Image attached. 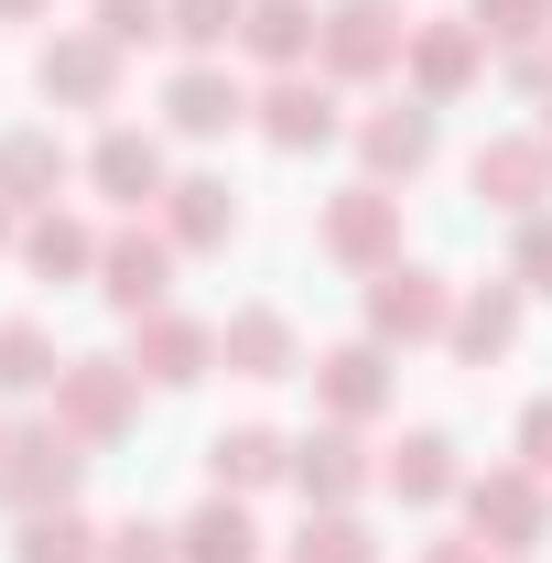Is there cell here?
<instances>
[{
  "label": "cell",
  "mask_w": 552,
  "mask_h": 563,
  "mask_svg": "<svg viewBox=\"0 0 552 563\" xmlns=\"http://www.w3.org/2000/svg\"><path fill=\"white\" fill-rule=\"evenodd\" d=\"M141 412V368L131 357H66V379H55V422H66L76 444H120Z\"/></svg>",
  "instance_id": "cell-1"
},
{
  "label": "cell",
  "mask_w": 552,
  "mask_h": 563,
  "mask_svg": "<svg viewBox=\"0 0 552 563\" xmlns=\"http://www.w3.org/2000/svg\"><path fill=\"white\" fill-rule=\"evenodd\" d=\"M314 250L346 261V272H390V261H401V196H390V185H346V196H325Z\"/></svg>",
  "instance_id": "cell-2"
},
{
  "label": "cell",
  "mask_w": 552,
  "mask_h": 563,
  "mask_svg": "<svg viewBox=\"0 0 552 563\" xmlns=\"http://www.w3.org/2000/svg\"><path fill=\"white\" fill-rule=\"evenodd\" d=\"M76 466H87V455H76L66 422L11 433V444H0V509H22V520H33V509H66V498H76Z\"/></svg>",
  "instance_id": "cell-3"
},
{
  "label": "cell",
  "mask_w": 552,
  "mask_h": 563,
  "mask_svg": "<svg viewBox=\"0 0 552 563\" xmlns=\"http://www.w3.org/2000/svg\"><path fill=\"white\" fill-rule=\"evenodd\" d=\"M466 520H477V542H498V553H531L552 531V488L531 466H487V477H466Z\"/></svg>",
  "instance_id": "cell-4"
},
{
  "label": "cell",
  "mask_w": 552,
  "mask_h": 563,
  "mask_svg": "<svg viewBox=\"0 0 552 563\" xmlns=\"http://www.w3.org/2000/svg\"><path fill=\"white\" fill-rule=\"evenodd\" d=\"M444 325H455V292H444V272L390 261V272L368 282V336H379V347H412V336H444Z\"/></svg>",
  "instance_id": "cell-5"
},
{
  "label": "cell",
  "mask_w": 552,
  "mask_h": 563,
  "mask_svg": "<svg viewBox=\"0 0 552 563\" xmlns=\"http://www.w3.org/2000/svg\"><path fill=\"white\" fill-rule=\"evenodd\" d=\"M401 44H412V22H390V0H336L314 66H325V76H390V66H401Z\"/></svg>",
  "instance_id": "cell-6"
},
{
  "label": "cell",
  "mask_w": 552,
  "mask_h": 563,
  "mask_svg": "<svg viewBox=\"0 0 552 563\" xmlns=\"http://www.w3.org/2000/svg\"><path fill=\"white\" fill-rule=\"evenodd\" d=\"M250 109H261V98H250L239 76L217 66V55H185V66L163 76V120H174L185 141H217V131H239Z\"/></svg>",
  "instance_id": "cell-7"
},
{
  "label": "cell",
  "mask_w": 552,
  "mask_h": 563,
  "mask_svg": "<svg viewBox=\"0 0 552 563\" xmlns=\"http://www.w3.org/2000/svg\"><path fill=\"white\" fill-rule=\"evenodd\" d=\"M346 120H336V76H272V87H261V141H272V152H325V141H336Z\"/></svg>",
  "instance_id": "cell-8"
},
{
  "label": "cell",
  "mask_w": 552,
  "mask_h": 563,
  "mask_svg": "<svg viewBox=\"0 0 552 563\" xmlns=\"http://www.w3.org/2000/svg\"><path fill=\"white\" fill-rule=\"evenodd\" d=\"M477 196L487 207H509V217H542L552 207V141L542 131H509V141H477Z\"/></svg>",
  "instance_id": "cell-9"
},
{
  "label": "cell",
  "mask_w": 552,
  "mask_h": 563,
  "mask_svg": "<svg viewBox=\"0 0 552 563\" xmlns=\"http://www.w3.org/2000/svg\"><path fill=\"white\" fill-rule=\"evenodd\" d=\"M33 76H44L55 109H109V98H120V44H109V33H55V44L33 55Z\"/></svg>",
  "instance_id": "cell-10"
},
{
  "label": "cell",
  "mask_w": 552,
  "mask_h": 563,
  "mask_svg": "<svg viewBox=\"0 0 552 563\" xmlns=\"http://www.w3.org/2000/svg\"><path fill=\"white\" fill-rule=\"evenodd\" d=\"M207 357H217V325H196V314H174V303H152V314H131V368H141V379L185 390V379H207Z\"/></svg>",
  "instance_id": "cell-11"
},
{
  "label": "cell",
  "mask_w": 552,
  "mask_h": 563,
  "mask_svg": "<svg viewBox=\"0 0 552 563\" xmlns=\"http://www.w3.org/2000/svg\"><path fill=\"white\" fill-rule=\"evenodd\" d=\"M87 185H98L109 207H163V185H174V174H163V141L131 131V120H109L98 152H87Z\"/></svg>",
  "instance_id": "cell-12"
},
{
  "label": "cell",
  "mask_w": 552,
  "mask_h": 563,
  "mask_svg": "<svg viewBox=\"0 0 552 563\" xmlns=\"http://www.w3.org/2000/svg\"><path fill=\"white\" fill-rule=\"evenodd\" d=\"M98 292H109L120 314H152V303L174 292V239H141V228H109V250H98Z\"/></svg>",
  "instance_id": "cell-13"
},
{
  "label": "cell",
  "mask_w": 552,
  "mask_h": 563,
  "mask_svg": "<svg viewBox=\"0 0 552 563\" xmlns=\"http://www.w3.org/2000/svg\"><path fill=\"white\" fill-rule=\"evenodd\" d=\"M163 239H174V250H228V239H239V196H228L217 174H174V185H163Z\"/></svg>",
  "instance_id": "cell-14"
},
{
  "label": "cell",
  "mask_w": 552,
  "mask_h": 563,
  "mask_svg": "<svg viewBox=\"0 0 552 563\" xmlns=\"http://www.w3.org/2000/svg\"><path fill=\"white\" fill-rule=\"evenodd\" d=\"M357 152H368V185H390V174L412 185L422 163H433V109H412V98L401 109H368L357 120Z\"/></svg>",
  "instance_id": "cell-15"
},
{
  "label": "cell",
  "mask_w": 552,
  "mask_h": 563,
  "mask_svg": "<svg viewBox=\"0 0 552 563\" xmlns=\"http://www.w3.org/2000/svg\"><path fill=\"white\" fill-rule=\"evenodd\" d=\"M239 44H250V55H261L272 76H292L303 55H314V44H325V11H314V0H250Z\"/></svg>",
  "instance_id": "cell-16"
},
{
  "label": "cell",
  "mask_w": 552,
  "mask_h": 563,
  "mask_svg": "<svg viewBox=\"0 0 552 563\" xmlns=\"http://www.w3.org/2000/svg\"><path fill=\"white\" fill-rule=\"evenodd\" d=\"M207 477L228 498H250V488H272V477H292V444H281L272 422H228V433L207 444Z\"/></svg>",
  "instance_id": "cell-17"
},
{
  "label": "cell",
  "mask_w": 552,
  "mask_h": 563,
  "mask_svg": "<svg viewBox=\"0 0 552 563\" xmlns=\"http://www.w3.org/2000/svg\"><path fill=\"white\" fill-rule=\"evenodd\" d=\"M11 250H22V272H33V282H76V272H98V250H109V239H98L87 217L44 207L33 228H22V239H11Z\"/></svg>",
  "instance_id": "cell-18"
},
{
  "label": "cell",
  "mask_w": 552,
  "mask_h": 563,
  "mask_svg": "<svg viewBox=\"0 0 552 563\" xmlns=\"http://www.w3.org/2000/svg\"><path fill=\"white\" fill-rule=\"evenodd\" d=\"M314 390H325V412H336V422H368L379 401H390V357H379V336L314 357Z\"/></svg>",
  "instance_id": "cell-19"
},
{
  "label": "cell",
  "mask_w": 552,
  "mask_h": 563,
  "mask_svg": "<svg viewBox=\"0 0 552 563\" xmlns=\"http://www.w3.org/2000/svg\"><path fill=\"white\" fill-rule=\"evenodd\" d=\"M444 336H455V357H509L520 347V282H477V292H466V303H455V325H444Z\"/></svg>",
  "instance_id": "cell-20"
},
{
  "label": "cell",
  "mask_w": 552,
  "mask_h": 563,
  "mask_svg": "<svg viewBox=\"0 0 552 563\" xmlns=\"http://www.w3.org/2000/svg\"><path fill=\"white\" fill-rule=\"evenodd\" d=\"M292 488L314 498V509H346V498L368 488V466H357V433H303V444H292Z\"/></svg>",
  "instance_id": "cell-21"
},
{
  "label": "cell",
  "mask_w": 552,
  "mask_h": 563,
  "mask_svg": "<svg viewBox=\"0 0 552 563\" xmlns=\"http://www.w3.org/2000/svg\"><path fill=\"white\" fill-rule=\"evenodd\" d=\"M477 22H422L412 33V87L422 98H455V87H477Z\"/></svg>",
  "instance_id": "cell-22"
},
{
  "label": "cell",
  "mask_w": 552,
  "mask_h": 563,
  "mask_svg": "<svg viewBox=\"0 0 552 563\" xmlns=\"http://www.w3.org/2000/svg\"><path fill=\"white\" fill-rule=\"evenodd\" d=\"M217 357H228L239 379H292V325H281L272 303H250V314L217 325Z\"/></svg>",
  "instance_id": "cell-23"
},
{
  "label": "cell",
  "mask_w": 552,
  "mask_h": 563,
  "mask_svg": "<svg viewBox=\"0 0 552 563\" xmlns=\"http://www.w3.org/2000/svg\"><path fill=\"white\" fill-rule=\"evenodd\" d=\"M174 553H185V563H261V520H250L239 498L217 488L207 509H196V520L174 531Z\"/></svg>",
  "instance_id": "cell-24"
},
{
  "label": "cell",
  "mask_w": 552,
  "mask_h": 563,
  "mask_svg": "<svg viewBox=\"0 0 552 563\" xmlns=\"http://www.w3.org/2000/svg\"><path fill=\"white\" fill-rule=\"evenodd\" d=\"M379 477L412 498V509H433V498H455V488H466V477H455V444H444V433H401V444L379 455Z\"/></svg>",
  "instance_id": "cell-25"
},
{
  "label": "cell",
  "mask_w": 552,
  "mask_h": 563,
  "mask_svg": "<svg viewBox=\"0 0 552 563\" xmlns=\"http://www.w3.org/2000/svg\"><path fill=\"white\" fill-rule=\"evenodd\" d=\"M55 185H66V141L55 131H11L0 141V196H11V207H55Z\"/></svg>",
  "instance_id": "cell-26"
},
{
  "label": "cell",
  "mask_w": 552,
  "mask_h": 563,
  "mask_svg": "<svg viewBox=\"0 0 552 563\" xmlns=\"http://www.w3.org/2000/svg\"><path fill=\"white\" fill-rule=\"evenodd\" d=\"M98 553H109V531H87L76 509H33L11 542V563H98Z\"/></svg>",
  "instance_id": "cell-27"
},
{
  "label": "cell",
  "mask_w": 552,
  "mask_h": 563,
  "mask_svg": "<svg viewBox=\"0 0 552 563\" xmlns=\"http://www.w3.org/2000/svg\"><path fill=\"white\" fill-rule=\"evenodd\" d=\"M44 379H66V357H55V336L33 314H11L0 325V390H44Z\"/></svg>",
  "instance_id": "cell-28"
},
{
  "label": "cell",
  "mask_w": 552,
  "mask_h": 563,
  "mask_svg": "<svg viewBox=\"0 0 552 563\" xmlns=\"http://www.w3.org/2000/svg\"><path fill=\"white\" fill-rule=\"evenodd\" d=\"M292 563H379V542H368V520H357V509H314V520H303V542H292Z\"/></svg>",
  "instance_id": "cell-29"
},
{
  "label": "cell",
  "mask_w": 552,
  "mask_h": 563,
  "mask_svg": "<svg viewBox=\"0 0 552 563\" xmlns=\"http://www.w3.org/2000/svg\"><path fill=\"white\" fill-rule=\"evenodd\" d=\"M239 22H250V0H174V44L185 55H228Z\"/></svg>",
  "instance_id": "cell-30"
},
{
  "label": "cell",
  "mask_w": 552,
  "mask_h": 563,
  "mask_svg": "<svg viewBox=\"0 0 552 563\" xmlns=\"http://www.w3.org/2000/svg\"><path fill=\"white\" fill-rule=\"evenodd\" d=\"M98 33L131 55V44H163L174 33V0H98Z\"/></svg>",
  "instance_id": "cell-31"
},
{
  "label": "cell",
  "mask_w": 552,
  "mask_h": 563,
  "mask_svg": "<svg viewBox=\"0 0 552 563\" xmlns=\"http://www.w3.org/2000/svg\"><path fill=\"white\" fill-rule=\"evenodd\" d=\"M509 282H520V292H552V207L520 217V261H509Z\"/></svg>",
  "instance_id": "cell-32"
},
{
  "label": "cell",
  "mask_w": 552,
  "mask_h": 563,
  "mask_svg": "<svg viewBox=\"0 0 552 563\" xmlns=\"http://www.w3.org/2000/svg\"><path fill=\"white\" fill-rule=\"evenodd\" d=\"M98 563H185V553H174V531H152V520H120Z\"/></svg>",
  "instance_id": "cell-33"
},
{
  "label": "cell",
  "mask_w": 552,
  "mask_h": 563,
  "mask_svg": "<svg viewBox=\"0 0 552 563\" xmlns=\"http://www.w3.org/2000/svg\"><path fill=\"white\" fill-rule=\"evenodd\" d=\"M542 11H552V0H477V33H509V44H531V33H542Z\"/></svg>",
  "instance_id": "cell-34"
},
{
  "label": "cell",
  "mask_w": 552,
  "mask_h": 563,
  "mask_svg": "<svg viewBox=\"0 0 552 563\" xmlns=\"http://www.w3.org/2000/svg\"><path fill=\"white\" fill-rule=\"evenodd\" d=\"M520 466H531V477H552V390L520 412Z\"/></svg>",
  "instance_id": "cell-35"
},
{
  "label": "cell",
  "mask_w": 552,
  "mask_h": 563,
  "mask_svg": "<svg viewBox=\"0 0 552 563\" xmlns=\"http://www.w3.org/2000/svg\"><path fill=\"white\" fill-rule=\"evenodd\" d=\"M509 76H520V87H552V44H520V55H509Z\"/></svg>",
  "instance_id": "cell-36"
},
{
  "label": "cell",
  "mask_w": 552,
  "mask_h": 563,
  "mask_svg": "<svg viewBox=\"0 0 552 563\" xmlns=\"http://www.w3.org/2000/svg\"><path fill=\"white\" fill-rule=\"evenodd\" d=\"M422 563H487V542H422Z\"/></svg>",
  "instance_id": "cell-37"
},
{
  "label": "cell",
  "mask_w": 552,
  "mask_h": 563,
  "mask_svg": "<svg viewBox=\"0 0 552 563\" xmlns=\"http://www.w3.org/2000/svg\"><path fill=\"white\" fill-rule=\"evenodd\" d=\"M33 11H44V0H0V22H33Z\"/></svg>",
  "instance_id": "cell-38"
},
{
  "label": "cell",
  "mask_w": 552,
  "mask_h": 563,
  "mask_svg": "<svg viewBox=\"0 0 552 563\" xmlns=\"http://www.w3.org/2000/svg\"><path fill=\"white\" fill-rule=\"evenodd\" d=\"M0 250H11V196H0Z\"/></svg>",
  "instance_id": "cell-39"
},
{
  "label": "cell",
  "mask_w": 552,
  "mask_h": 563,
  "mask_svg": "<svg viewBox=\"0 0 552 563\" xmlns=\"http://www.w3.org/2000/svg\"><path fill=\"white\" fill-rule=\"evenodd\" d=\"M542 141H552V120H542Z\"/></svg>",
  "instance_id": "cell-40"
},
{
  "label": "cell",
  "mask_w": 552,
  "mask_h": 563,
  "mask_svg": "<svg viewBox=\"0 0 552 563\" xmlns=\"http://www.w3.org/2000/svg\"><path fill=\"white\" fill-rule=\"evenodd\" d=\"M0 444H11V433H0Z\"/></svg>",
  "instance_id": "cell-41"
}]
</instances>
